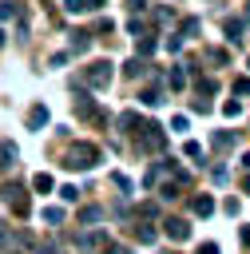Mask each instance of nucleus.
<instances>
[{
  "mask_svg": "<svg viewBox=\"0 0 250 254\" xmlns=\"http://www.w3.org/2000/svg\"><path fill=\"white\" fill-rule=\"evenodd\" d=\"M111 75H115V64H111V60H95V64H87V67H83V87L103 91V87L111 83Z\"/></svg>",
  "mask_w": 250,
  "mask_h": 254,
  "instance_id": "1",
  "label": "nucleus"
},
{
  "mask_svg": "<svg viewBox=\"0 0 250 254\" xmlns=\"http://www.w3.org/2000/svg\"><path fill=\"white\" fill-rule=\"evenodd\" d=\"M99 163V147L95 143H75L71 151H67V167L71 171H91Z\"/></svg>",
  "mask_w": 250,
  "mask_h": 254,
  "instance_id": "2",
  "label": "nucleus"
},
{
  "mask_svg": "<svg viewBox=\"0 0 250 254\" xmlns=\"http://www.w3.org/2000/svg\"><path fill=\"white\" fill-rule=\"evenodd\" d=\"M0 198H4V206H8L16 218L28 214V190H24L20 183H4V187H0Z\"/></svg>",
  "mask_w": 250,
  "mask_h": 254,
  "instance_id": "3",
  "label": "nucleus"
},
{
  "mask_svg": "<svg viewBox=\"0 0 250 254\" xmlns=\"http://www.w3.org/2000/svg\"><path fill=\"white\" fill-rule=\"evenodd\" d=\"M139 147H143V151H163V147H167L163 127H159V123H143V127H139Z\"/></svg>",
  "mask_w": 250,
  "mask_h": 254,
  "instance_id": "4",
  "label": "nucleus"
},
{
  "mask_svg": "<svg viewBox=\"0 0 250 254\" xmlns=\"http://www.w3.org/2000/svg\"><path fill=\"white\" fill-rule=\"evenodd\" d=\"M103 242H107V234H103V230L75 234V250H79V254H95V250H103Z\"/></svg>",
  "mask_w": 250,
  "mask_h": 254,
  "instance_id": "5",
  "label": "nucleus"
},
{
  "mask_svg": "<svg viewBox=\"0 0 250 254\" xmlns=\"http://www.w3.org/2000/svg\"><path fill=\"white\" fill-rule=\"evenodd\" d=\"M163 234H167L171 242H187V238H190V222H187V218H167V222H163Z\"/></svg>",
  "mask_w": 250,
  "mask_h": 254,
  "instance_id": "6",
  "label": "nucleus"
},
{
  "mask_svg": "<svg viewBox=\"0 0 250 254\" xmlns=\"http://www.w3.org/2000/svg\"><path fill=\"white\" fill-rule=\"evenodd\" d=\"M71 107H75V115H79V119H99V111H95V99H91L87 91H75Z\"/></svg>",
  "mask_w": 250,
  "mask_h": 254,
  "instance_id": "7",
  "label": "nucleus"
},
{
  "mask_svg": "<svg viewBox=\"0 0 250 254\" xmlns=\"http://www.w3.org/2000/svg\"><path fill=\"white\" fill-rule=\"evenodd\" d=\"M48 123H52V115H48V107H44V103L28 107V131H44Z\"/></svg>",
  "mask_w": 250,
  "mask_h": 254,
  "instance_id": "8",
  "label": "nucleus"
},
{
  "mask_svg": "<svg viewBox=\"0 0 250 254\" xmlns=\"http://www.w3.org/2000/svg\"><path fill=\"white\" fill-rule=\"evenodd\" d=\"M147 71H151V64H147L143 56H131V60L123 64V75H127V79H143Z\"/></svg>",
  "mask_w": 250,
  "mask_h": 254,
  "instance_id": "9",
  "label": "nucleus"
},
{
  "mask_svg": "<svg viewBox=\"0 0 250 254\" xmlns=\"http://www.w3.org/2000/svg\"><path fill=\"white\" fill-rule=\"evenodd\" d=\"M155 48H159V40H155L151 32H135V56H143V60H147Z\"/></svg>",
  "mask_w": 250,
  "mask_h": 254,
  "instance_id": "10",
  "label": "nucleus"
},
{
  "mask_svg": "<svg viewBox=\"0 0 250 254\" xmlns=\"http://www.w3.org/2000/svg\"><path fill=\"white\" fill-rule=\"evenodd\" d=\"M198 28H202V20H198V16H187V20L179 24V40H194Z\"/></svg>",
  "mask_w": 250,
  "mask_h": 254,
  "instance_id": "11",
  "label": "nucleus"
},
{
  "mask_svg": "<svg viewBox=\"0 0 250 254\" xmlns=\"http://www.w3.org/2000/svg\"><path fill=\"white\" fill-rule=\"evenodd\" d=\"M32 190H36V194H52V190H56V179H52L48 171H40V175L32 179Z\"/></svg>",
  "mask_w": 250,
  "mask_h": 254,
  "instance_id": "12",
  "label": "nucleus"
},
{
  "mask_svg": "<svg viewBox=\"0 0 250 254\" xmlns=\"http://www.w3.org/2000/svg\"><path fill=\"white\" fill-rule=\"evenodd\" d=\"M75 222H83V226H95V222H103V206H83V210L75 214Z\"/></svg>",
  "mask_w": 250,
  "mask_h": 254,
  "instance_id": "13",
  "label": "nucleus"
},
{
  "mask_svg": "<svg viewBox=\"0 0 250 254\" xmlns=\"http://www.w3.org/2000/svg\"><path fill=\"white\" fill-rule=\"evenodd\" d=\"M155 238H159V230H155L151 222H139V226H135V242H139V246H151Z\"/></svg>",
  "mask_w": 250,
  "mask_h": 254,
  "instance_id": "14",
  "label": "nucleus"
},
{
  "mask_svg": "<svg viewBox=\"0 0 250 254\" xmlns=\"http://www.w3.org/2000/svg\"><path fill=\"white\" fill-rule=\"evenodd\" d=\"M20 159V151H16V143L12 139H0V167H12Z\"/></svg>",
  "mask_w": 250,
  "mask_h": 254,
  "instance_id": "15",
  "label": "nucleus"
},
{
  "mask_svg": "<svg viewBox=\"0 0 250 254\" xmlns=\"http://www.w3.org/2000/svg\"><path fill=\"white\" fill-rule=\"evenodd\" d=\"M91 40H95L91 32H75V36H71V56H83V52L91 48Z\"/></svg>",
  "mask_w": 250,
  "mask_h": 254,
  "instance_id": "16",
  "label": "nucleus"
},
{
  "mask_svg": "<svg viewBox=\"0 0 250 254\" xmlns=\"http://www.w3.org/2000/svg\"><path fill=\"white\" fill-rule=\"evenodd\" d=\"M190 210H194L198 218H206V214H214V198H210V194H198V198L190 202Z\"/></svg>",
  "mask_w": 250,
  "mask_h": 254,
  "instance_id": "17",
  "label": "nucleus"
},
{
  "mask_svg": "<svg viewBox=\"0 0 250 254\" xmlns=\"http://www.w3.org/2000/svg\"><path fill=\"white\" fill-rule=\"evenodd\" d=\"M139 103H143V107H159V103H163V91H159V87H143V91H139Z\"/></svg>",
  "mask_w": 250,
  "mask_h": 254,
  "instance_id": "18",
  "label": "nucleus"
},
{
  "mask_svg": "<svg viewBox=\"0 0 250 254\" xmlns=\"http://www.w3.org/2000/svg\"><path fill=\"white\" fill-rule=\"evenodd\" d=\"M238 143V131H214V147L218 151H226V147H234Z\"/></svg>",
  "mask_w": 250,
  "mask_h": 254,
  "instance_id": "19",
  "label": "nucleus"
},
{
  "mask_svg": "<svg viewBox=\"0 0 250 254\" xmlns=\"http://www.w3.org/2000/svg\"><path fill=\"white\" fill-rule=\"evenodd\" d=\"M242 28H246L242 20H226V40H230V44H238V40H242Z\"/></svg>",
  "mask_w": 250,
  "mask_h": 254,
  "instance_id": "20",
  "label": "nucleus"
},
{
  "mask_svg": "<svg viewBox=\"0 0 250 254\" xmlns=\"http://www.w3.org/2000/svg\"><path fill=\"white\" fill-rule=\"evenodd\" d=\"M20 16V4L16 0H0V20H16Z\"/></svg>",
  "mask_w": 250,
  "mask_h": 254,
  "instance_id": "21",
  "label": "nucleus"
},
{
  "mask_svg": "<svg viewBox=\"0 0 250 254\" xmlns=\"http://www.w3.org/2000/svg\"><path fill=\"white\" fill-rule=\"evenodd\" d=\"M44 222L60 226V222H63V206H44Z\"/></svg>",
  "mask_w": 250,
  "mask_h": 254,
  "instance_id": "22",
  "label": "nucleus"
},
{
  "mask_svg": "<svg viewBox=\"0 0 250 254\" xmlns=\"http://www.w3.org/2000/svg\"><path fill=\"white\" fill-rule=\"evenodd\" d=\"M167 83H171V87L179 91V87L187 83V71H183V67H171V75H167Z\"/></svg>",
  "mask_w": 250,
  "mask_h": 254,
  "instance_id": "23",
  "label": "nucleus"
},
{
  "mask_svg": "<svg viewBox=\"0 0 250 254\" xmlns=\"http://www.w3.org/2000/svg\"><path fill=\"white\" fill-rule=\"evenodd\" d=\"M206 60H210V64H218V67H222V64H226V60H230V56H226V52H222V48H206Z\"/></svg>",
  "mask_w": 250,
  "mask_h": 254,
  "instance_id": "24",
  "label": "nucleus"
},
{
  "mask_svg": "<svg viewBox=\"0 0 250 254\" xmlns=\"http://www.w3.org/2000/svg\"><path fill=\"white\" fill-rule=\"evenodd\" d=\"M111 183H115V187H119V190H127V194H131V190H135V183H131V179H127V175H119V171H115V175H111Z\"/></svg>",
  "mask_w": 250,
  "mask_h": 254,
  "instance_id": "25",
  "label": "nucleus"
},
{
  "mask_svg": "<svg viewBox=\"0 0 250 254\" xmlns=\"http://www.w3.org/2000/svg\"><path fill=\"white\" fill-rule=\"evenodd\" d=\"M135 123H139L135 111H123V115H119V127H123V131H135Z\"/></svg>",
  "mask_w": 250,
  "mask_h": 254,
  "instance_id": "26",
  "label": "nucleus"
},
{
  "mask_svg": "<svg viewBox=\"0 0 250 254\" xmlns=\"http://www.w3.org/2000/svg\"><path fill=\"white\" fill-rule=\"evenodd\" d=\"M183 155H187V159H198V155H202V147H198L194 139H187V143H183Z\"/></svg>",
  "mask_w": 250,
  "mask_h": 254,
  "instance_id": "27",
  "label": "nucleus"
},
{
  "mask_svg": "<svg viewBox=\"0 0 250 254\" xmlns=\"http://www.w3.org/2000/svg\"><path fill=\"white\" fill-rule=\"evenodd\" d=\"M234 95H250V75H238L234 79Z\"/></svg>",
  "mask_w": 250,
  "mask_h": 254,
  "instance_id": "28",
  "label": "nucleus"
},
{
  "mask_svg": "<svg viewBox=\"0 0 250 254\" xmlns=\"http://www.w3.org/2000/svg\"><path fill=\"white\" fill-rule=\"evenodd\" d=\"M222 115H230V119H234V115H242V103H238V99H230V103H222Z\"/></svg>",
  "mask_w": 250,
  "mask_h": 254,
  "instance_id": "29",
  "label": "nucleus"
},
{
  "mask_svg": "<svg viewBox=\"0 0 250 254\" xmlns=\"http://www.w3.org/2000/svg\"><path fill=\"white\" fill-rule=\"evenodd\" d=\"M60 198H63V202H75L79 190H75V187H60Z\"/></svg>",
  "mask_w": 250,
  "mask_h": 254,
  "instance_id": "30",
  "label": "nucleus"
},
{
  "mask_svg": "<svg viewBox=\"0 0 250 254\" xmlns=\"http://www.w3.org/2000/svg\"><path fill=\"white\" fill-rule=\"evenodd\" d=\"M99 254H131V250H127V246H115V242H103Z\"/></svg>",
  "mask_w": 250,
  "mask_h": 254,
  "instance_id": "31",
  "label": "nucleus"
},
{
  "mask_svg": "<svg viewBox=\"0 0 250 254\" xmlns=\"http://www.w3.org/2000/svg\"><path fill=\"white\" fill-rule=\"evenodd\" d=\"M167 52H171V56H179V52H183V40H179V36H171V40H167Z\"/></svg>",
  "mask_w": 250,
  "mask_h": 254,
  "instance_id": "32",
  "label": "nucleus"
},
{
  "mask_svg": "<svg viewBox=\"0 0 250 254\" xmlns=\"http://www.w3.org/2000/svg\"><path fill=\"white\" fill-rule=\"evenodd\" d=\"M198 95H214V79H198Z\"/></svg>",
  "mask_w": 250,
  "mask_h": 254,
  "instance_id": "33",
  "label": "nucleus"
},
{
  "mask_svg": "<svg viewBox=\"0 0 250 254\" xmlns=\"http://www.w3.org/2000/svg\"><path fill=\"white\" fill-rule=\"evenodd\" d=\"M175 190H179V183H163V187H159V194H163V198H175Z\"/></svg>",
  "mask_w": 250,
  "mask_h": 254,
  "instance_id": "34",
  "label": "nucleus"
},
{
  "mask_svg": "<svg viewBox=\"0 0 250 254\" xmlns=\"http://www.w3.org/2000/svg\"><path fill=\"white\" fill-rule=\"evenodd\" d=\"M63 8H67V12L75 16V12H83V0H63Z\"/></svg>",
  "mask_w": 250,
  "mask_h": 254,
  "instance_id": "35",
  "label": "nucleus"
},
{
  "mask_svg": "<svg viewBox=\"0 0 250 254\" xmlns=\"http://www.w3.org/2000/svg\"><path fill=\"white\" fill-rule=\"evenodd\" d=\"M103 4H107V0H83V12H99Z\"/></svg>",
  "mask_w": 250,
  "mask_h": 254,
  "instance_id": "36",
  "label": "nucleus"
},
{
  "mask_svg": "<svg viewBox=\"0 0 250 254\" xmlns=\"http://www.w3.org/2000/svg\"><path fill=\"white\" fill-rule=\"evenodd\" d=\"M198 254H218V242H202V246H198Z\"/></svg>",
  "mask_w": 250,
  "mask_h": 254,
  "instance_id": "37",
  "label": "nucleus"
},
{
  "mask_svg": "<svg viewBox=\"0 0 250 254\" xmlns=\"http://www.w3.org/2000/svg\"><path fill=\"white\" fill-rule=\"evenodd\" d=\"M40 254H60V246H56V242H44V246H40Z\"/></svg>",
  "mask_w": 250,
  "mask_h": 254,
  "instance_id": "38",
  "label": "nucleus"
},
{
  "mask_svg": "<svg viewBox=\"0 0 250 254\" xmlns=\"http://www.w3.org/2000/svg\"><path fill=\"white\" fill-rule=\"evenodd\" d=\"M238 167H242V171H250V151H242V159H238Z\"/></svg>",
  "mask_w": 250,
  "mask_h": 254,
  "instance_id": "39",
  "label": "nucleus"
},
{
  "mask_svg": "<svg viewBox=\"0 0 250 254\" xmlns=\"http://www.w3.org/2000/svg\"><path fill=\"white\" fill-rule=\"evenodd\" d=\"M238 238H242V242L250 246V226H242V230H238Z\"/></svg>",
  "mask_w": 250,
  "mask_h": 254,
  "instance_id": "40",
  "label": "nucleus"
},
{
  "mask_svg": "<svg viewBox=\"0 0 250 254\" xmlns=\"http://www.w3.org/2000/svg\"><path fill=\"white\" fill-rule=\"evenodd\" d=\"M242 190H250V171H246V175H242Z\"/></svg>",
  "mask_w": 250,
  "mask_h": 254,
  "instance_id": "41",
  "label": "nucleus"
},
{
  "mask_svg": "<svg viewBox=\"0 0 250 254\" xmlns=\"http://www.w3.org/2000/svg\"><path fill=\"white\" fill-rule=\"evenodd\" d=\"M4 238H8V230H4V226H0V246H4Z\"/></svg>",
  "mask_w": 250,
  "mask_h": 254,
  "instance_id": "42",
  "label": "nucleus"
},
{
  "mask_svg": "<svg viewBox=\"0 0 250 254\" xmlns=\"http://www.w3.org/2000/svg\"><path fill=\"white\" fill-rule=\"evenodd\" d=\"M0 48H4V28H0Z\"/></svg>",
  "mask_w": 250,
  "mask_h": 254,
  "instance_id": "43",
  "label": "nucleus"
},
{
  "mask_svg": "<svg viewBox=\"0 0 250 254\" xmlns=\"http://www.w3.org/2000/svg\"><path fill=\"white\" fill-rule=\"evenodd\" d=\"M246 67H250V60H246Z\"/></svg>",
  "mask_w": 250,
  "mask_h": 254,
  "instance_id": "44",
  "label": "nucleus"
}]
</instances>
